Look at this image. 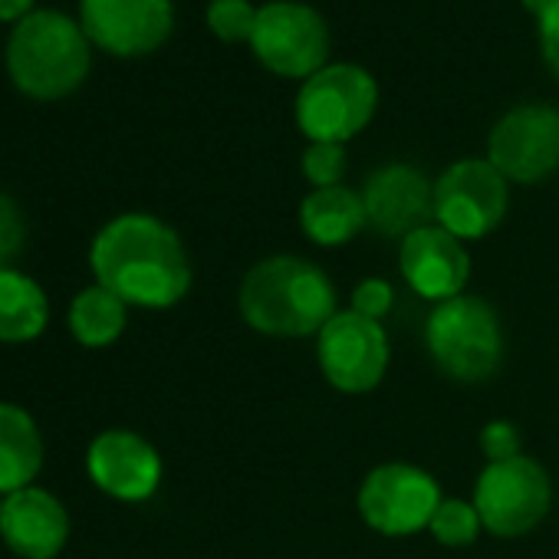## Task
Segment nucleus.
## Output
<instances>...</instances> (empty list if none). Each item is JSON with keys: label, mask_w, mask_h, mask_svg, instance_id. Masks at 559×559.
<instances>
[{"label": "nucleus", "mask_w": 559, "mask_h": 559, "mask_svg": "<svg viewBox=\"0 0 559 559\" xmlns=\"http://www.w3.org/2000/svg\"><path fill=\"white\" fill-rule=\"evenodd\" d=\"M90 266L96 284L126 307L168 310L191 290V260L165 221L155 214H119L93 240Z\"/></svg>", "instance_id": "obj_1"}, {"label": "nucleus", "mask_w": 559, "mask_h": 559, "mask_svg": "<svg viewBox=\"0 0 559 559\" xmlns=\"http://www.w3.org/2000/svg\"><path fill=\"white\" fill-rule=\"evenodd\" d=\"M240 317L250 330L273 340L320 336L340 313L333 280L304 257L276 253L253 263L237 294Z\"/></svg>", "instance_id": "obj_2"}, {"label": "nucleus", "mask_w": 559, "mask_h": 559, "mask_svg": "<svg viewBox=\"0 0 559 559\" xmlns=\"http://www.w3.org/2000/svg\"><path fill=\"white\" fill-rule=\"evenodd\" d=\"M90 37L60 11H34L14 24L8 40L11 83L40 103H57L90 76Z\"/></svg>", "instance_id": "obj_3"}, {"label": "nucleus", "mask_w": 559, "mask_h": 559, "mask_svg": "<svg viewBox=\"0 0 559 559\" xmlns=\"http://www.w3.org/2000/svg\"><path fill=\"white\" fill-rule=\"evenodd\" d=\"M425 346L448 379L480 385L493 379L503 362L500 317L487 300L461 294L431 310L425 323Z\"/></svg>", "instance_id": "obj_4"}, {"label": "nucleus", "mask_w": 559, "mask_h": 559, "mask_svg": "<svg viewBox=\"0 0 559 559\" xmlns=\"http://www.w3.org/2000/svg\"><path fill=\"white\" fill-rule=\"evenodd\" d=\"M379 106V86L356 63H333L304 80L297 96V122L310 142H349L359 135Z\"/></svg>", "instance_id": "obj_5"}, {"label": "nucleus", "mask_w": 559, "mask_h": 559, "mask_svg": "<svg viewBox=\"0 0 559 559\" xmlns=\"http://www.w3.org/2000/svg\"><path fill=\"white\" fill-rule=\"evenodd\" d=\"M552 503V480L546 467L526 454L493 461L474 484V507L487 533L513 539L539 526Z\"/></svg>", "instance_id": "obj_6"}, {"label": "nucleus", "mask_w": 559, "mask_h": 559, "mask_svg": "<svg viewBox=\"0 0 559 559\" xmlns=\"http://www.w3.org/2000/svg\"><path fill=\"white\" fill-rule=\"evenodd\" d=\"M257 60L287 80H310L326 67L330 27L320 11L297 0H273L257 11V31L250 40Z\"/></svg>", "instance_id": "obj_7"}, {"label": "nucleus", "mask_w": 559, "mask_h": 559, "mask_svg": "<svg viewBox=\"0 0 559 559\" xmlns=\"http://www.w3.org/2000/svg\"><path fill=\"white\" fill-rule=\"evenodd\" d=\"M441 500L438 480L425 467L402 461L372 467L359 487V513L366 526L382 536H415L428 530Z\"/></svg>", "instance_id": "obj_8"}, {"label": "nucleus", "mask_w": 559, "mask_h": 559, "mask_svg": "<svg viewBox=\"0 0 559 559\" xmlns=\"http://www.w3.org/2000/svg\"><path fill=\"white\" fill-rule=\"evenodd\" d=\"M510 204L507 178L487 158H464L435 181V224L461 240H480L497 230Z\"/></svg>", "instance_id": "obj_9"}, {"label": "nucleus", "mask_w": 559, "mask_h": 559, "mask_svg": "<svg viewBox=\"0 0 559 559\" xmlns=\"http://www.w3.org/2000/svg\"><path fill=\"white\" fill-rule=\"evenodd\" d=\"M317 359L333 389L346 395H366L389 372V333L376 320L340 310L317 336Z\"/></svg>", "instance_id": "obj_10"}, {"label": "nucleus", "mask_w": 559, "mask_h": 559, "mask_svg": "<svg viewBox=\"0 0 559 559\" xmlns=\"http://www.w3.org/2000/svg\"><path fill=\"white\" fill-rule=\"evenodd\" d=\"M487 162L520 185H536L559 168V109L526 103L497 119L487 139Z\"/></svg>", "instance_id": "obj_11"}, {"label": "nucleus", "mask_w": 559, "mask_h": 559, "mask_svg": "<svg viewBox=\"0 0 559 559\" xmlns=\"http://www.w3.org/2000/svg\"><path fill=\"white\" fill-rule=\"evenodd\" d=\"M80 27L112 57H145L175 27L171 0H80Z\"/></svg>", "instance_id": "obj_12"}, {"label": "nucleus", "mask_w": 559, "mask_h": 559, "mask_svg": "<svg viewBox=\"0 0 559 559\" xmlns=\"http://www.w3.org/2000/svg\"><path fill=\"white\" fill-rule=\"evenodd\" d=\"M359 194L369 227L385 237L405 240L408 234L435 224V185L415 165L392 162L376 168Z\"/></svg>", "instance_id": "obj_13"}, {"label": "nucleus", "mask_w": 559, "mask_h": 559, "mask_svg": "<svg viewBox=\"0 0 559 559\" xmlns=\"http://www.w3.org/2000/svg\"><path fill=\"white\" fill-rule=\"evenodd\" d=\"M399 270L421 300H431L438 307L464 294L471 280V253L461 237L438 224H428L402 240Z\"/></svg>", "instance_id": "obj_14"}, {"label": "nucleus", "mask_w": 559, "mask_h": 559, "mask_svg": "<svg viewBox=\"0 0 559 559\" xmlns=\"http://www.w3.org/2000/svg\"><path fill=\"white\" fill-rule=\"evenodd\" d=\"M86 471L103 493L126 503L148 500L162 484L158 451L152 441L126 428H109L93 438L86 451Z\"/></svg>", "instance_id": "obj_15"}, {"label": "nucleus", "mask_w": 559, "mask_h": 559, "mask_svg": "<svg viewBox=\"0 0 559 559\" xmlns=\"http://www.w3.org/2000/svg\"><path fill=\"white\" fill-rule=\"evenodd\" d=\"M0 536L21 559H57L70 539V513L50 490L31 484L4 497Z\"/></svg>", "instance_id": "obj_16"}, {"label": "nucleus", "mask_w": 559, "mask_h": 559, "mask_svg": "<svg viewBox=\"0 0 559 559\" xmlns=\"http://www.w3.org/2000/svg\"><path fill=\"white\" fill-rule=\"evenodd\" d=\"M300 227L320 247H343L369 227L362 194L353 188H313L300 204Z\"/></svg>", "instance_id": "obj_17"}, {"label": "nucleus", "mask_w": 559, "mask_h": 559, "mask_svg": "<svg viewBox=\"0 0 559 559\" xmlns=\"http://www.w3.org/2000/svg\"><path fill=\"white\" fill-rule=\"evenodd\" d=\"M40 467H44V438L37 421L24 408L0 402V493L31 487Z\"/></svg>", "instance_id": "obj_18"}, {"label": "nucleus", "mask_w": 559, "mask_h": 559, "mask_svg": "<svg viewBox=\"0 0 559 559\" xmlns=\"http://www.w3.org/2000/svg\"><path fill=\"white\" fill-rule=\"evenodd\" d=\"M50 323L44 287L21 270H0V343H34Z\"/></svg>", "instance_id": "obj_19"}, {"label": "nucleus", "mask_w": 559, "mask_h": 559, "mask_svg": "<svg viewBox=\"0 0 559 559\" xmlns=\"http://www.w3.org/2000/svg\"><path fill=\"white\" fill-rule=\"evenodd\" d=\"M126 323H129V307L99 284L80 290L76 300L70 304V333L86 349L112 346L126 333Z\"/></svg>", "instance_id": "obj_20"}, {"label": "nucleus", "mask_w": 559, "mask_h": 559, "mask_svg": "<svg viewBox=\"0 0 559 559\" xmlns=\"http://www.w3.org/2000/svg\"><path fill=\"white\" fill-rule=\"evenodd\" d=\"M428 530H431V536H435L441 546L457 549V546H471V543L480 536L484 523H480V513H477L474 500L444 497V500H441V507L435 510V516H431Z\"/></svg>", "instance_id": "obj_21"}, {"label": "nucleus", "mask_w": 559, "mask_h": 559, "mask_svg": "<svg viewBox=\"0 0 559 559\" xmlns=\"http://www.w3.org/2000/svg\"><path fill=\"white\" fill-rule=\"evenodd\" d=\"M257 11L250 0H211L207 4V27L224 44H250L257 31Z\"/></svg>", "instance_id": "obj_22"}, {"label": "nucleus", "mask_w": 559, "mask_h": 559, "mask_svg": "<svg viewBox=\"0 0 559 559\" xmlns=\"http://www.w3.org/2000/svg\"><path fill=\"white\" fill-rule=\"evenodd\" d=\"M304 175L313 188H336L346 175V148L340 142H310L304 152Z\"/></svg>", "instance_id": "obj_23"}, {"label": "nucleus", "mask_w": 559, "mask_h": 559, "mask_svg": "<svg viewBox=\"0 0 559 559\" xmlns=\"http://www.w3.org/2000/svg\"><path fill=\"white\" fill-rule=\"evenodd\" d=\"M27 247V217L11 194H0V270H14Z\"/></svg>", "instance_id": "obj_24"}, {"label": "nucleus", "mask_w": 559, "mask_h": 559, "mask_svg": "<svg viewBox=\"0 0 559 559\" xmlns=\"http://www.w3.org/2000/svg\"><path fill=\"white\" fill-rule=\"evenodd\" d=\"M392 307H395L392 284H389V280H382V276H369V280H362V284L353 290V307L349 310L366 317V320L382 323L392 313Z\"/></svg>", "instance_id": "obj_25"}, {"label": "nucleus", "mask_w": 559, "mask_h": 559, "mask_svg": "<svg viewBox=\"0 0 559 559\" xmlns=\"http://www.w3.org/2000/svg\"><path fill=\"white\" fill-rule=\"evenodd\" d=\"M523 8L539 21L543 60L552 76H559V0H523Z\"/></svg>", "instance_id": "obj_26"}, {"label": "nucleus", "mask_w": 559, "mask_h": 559, "mask_svg": "<svg viewBox=\"0 0 559 559\" xmlns=\"http://www.w3.org/2000/svg\"><path fill=\"white\" fill-rule=\"evenodd\" d=\"M480 451L487 454V464H493V461H510V457H520V431H516V425L513 421H503V418H497V421H487L484 428H480Z\"/></svg>", "instance_id": "obj_27"}, {"label": "nucleus", "mask_w": 559, "mask_h": 559, "mask_svg": "<svg viewBox=\"0 0 559 559\" xmlns=\"http://www.w3.org/2000/svg\"><path fill=\"white\" fill-rule=\"evenodd\" d=\"M34 14V0H0V24H21Z\"/></svg>", "instance_id": "obj_28"}, {"label": "nucleus", "mask_w": 559, "mask_h": 559, "mask_svg": "<svg viewBox=\"0 0 559 559\" xmlns=\"http://www.w3.org/2000/svg\"><path fill=\"white\" fill-rule=\"evenodd\" d=\"M0 510H4V500H0Z\"/></svg>", "instance_id": "obj_29"}]
</instances>
